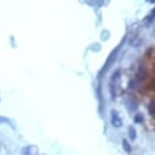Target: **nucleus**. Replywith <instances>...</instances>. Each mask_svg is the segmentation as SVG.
<instances>
[{
  "mask_svg": "<svg viewBox=\"0 0 155 155\" xmlns=\"http://www.w3.org/2000/svg\"><path fill=\"white\" fill-rule=\"evenodd\" d=\"M149 111H150V114L151 115H154L155 114V103H150V105H149Z\"/></svg>",
  "mask_w": 155,
  "mask_h": 155,
  "instance_id": "nucleus-4",
  "label": "nucleus"
},
{
  "mask_svg": "<svg viewBox=\"0 0 155 155\" xmlns=\"http://www.w3.org/2000/svg\"><path fill=\"white\" fill-rule=\"evenodd\" d=\"M134 121H136V122H140V121H142V116H140L139 114H138V115H136V117H134Z\"/></svg>",
  "mask_w": 155,
  "mask_h": 155,
  "instance_id": "nucleus-5",
  "label": "nucleus"
},
{
  "mask_svg": "<svg viewBox=\"0 0 155 155\" xmlns=\"http://www.w3.org/2000/svg\"><path fill=\"white\" fill-rule=\"evenodd\" d=\"M110 120H111V125L114 127H121L122 126V120L119 116V113L117 111H115V110L111 111V119Z\"/></svg>",
  "mask_w": 155,
  "mask_h": 155,
  "instance_id": "nucleus-1",
  "label": "nucleus"
},
{
  "mask_svg": "<svg viewBox=\"0 0 155 155\" xmlns=\"http://www.w3.org/2000/svg\"><path fill=\"white\" fill-rule=\"evenodd\" d=\"M122 148H124V150L126 151V153H128V154H131L132 153V147H131V144L127 142V140H122Z\"/></svg>",
  "mask_w": 155,
  "mask_h": 155,
  "instance_id": "nucleus-2",
  "label": "nucleus"
},
{
  "mask_svg": "<svg viewBox=\"0 0 155 155\" xmlns=\"http://www.w3.org/2000/svg\"><path fill=\"white\" fill-rule=\"evenodd\" d=\"M128 136H130V138H131L132 140L136 138V130H134L133 126H131V127L128 128Z\"/></svg>",
  "mask_w": 155,
  "mask_h": 155,
  "instance_id": "nucleus-3",
  "label": "nucleus"
}]
</instances>
